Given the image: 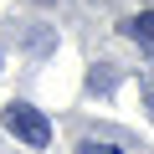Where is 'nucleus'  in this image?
I'll return each mask as SVG.
<instances>
[{"mask_svg": "<svg viewBox=\"0 0 154 154\" xmlns=\"http://www.w3.org/2000/svg\"><path fill=\"white\" fill-rule=\"evenodd\" d=\"M5 128H11L21 144H31V149H46V144H51V123H46V113L31 108V103H11V108H5Z\"/></svg>", "mask_w": 154, "mask_h": 154, "instance_id": "1", "label": "nucleus"}, {"mask_svg": "<svg viewBox=\"0 0 154 154\" xmlns=\"http://www.w3.org/2000/svg\"><path fill=\"white\" fill-rule=\"evenodd\" d=\"M82 154H118L113 144H98V139H82Z\"/></svg>", "mask_w": 154, "mask_h": 154, "instance_id": "3", "label": "nucleus"}, {"mask_svg": "<svg viewBox=\"0 0 154 154\" xmlns=\"http://www.w3.org/2000/svg\"><path fill=\"white\" fill-rule=\"evenodd\" d=\"M144 103H149V113H154V88H149V98H144Z\"/></svg>", "mask_w": 154, "mask_h": 154, "instance_id": "4", "label": "nucleus"}, {"mask_svg": "<svg viewBox=\"0 0 154 154\" xmlns=\"http://www.w3.org/2000/svg\"><path fill=\"white\" fill-rule=\"evenodd\" d=\"M123 36H134V41L154 46V11H139V16H128V21H123Z\"/></svg>", "mask_w": 154, "mask_h": 154, "instance_id": "2", "label": "nucleus"}]
</instances>
